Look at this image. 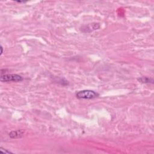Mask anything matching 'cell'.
Segmentation results:
<instances>
[{
    "mask_svg": "<svg viewBox=\"0 0 154 154\" xmlns=\"http://www.w3.org/2000/svg\"><path fill=\"white\" fill-rule=\"evenodd\" d=\"M77 98L81 100H93L99 96V94L96 92L91 90H84L79 91L76 93Z\"/></svg>",
    "mask_w": 154,
    "mask_h": 154,
    "instance_id": "1",
    "label": "cell"
},
{
    "mask_svg": "<svg viewBox=\"0 0 154 154\" xmlns=\"http://www.w3.org/2000/svg\"><path fill=\"white\" fill-rule=\"evenodd\" d=\"M24 80L22 76L17 74H1L0 80L3 82H20Z\"/></svg>",
    "mask_w": 154,
    "mask_h": 154,
    "instance_id": "2",
    "label": "cell"
},
{
    "mask_svg": "<svg viewBox=\"0 0 154 154\" xmlns=\"http://www.w3.org/2000/svg\"><path fill=\"white\" fill-rule=\"evenodd\" d=\"M25 131L23 129H18L13 131L10 133L9 136L12 139H19L23 136Z\"/></svg>",
    "mask_w": 154,
    "mask_h": 154,
    "instance_id": "3",
    "label": "cell"
},
{
    "mask_svg": "<svg viewBox=\"0 0 154 154\" xmlns=\"http://www.w3.org/2000/svg\"><path fill=\"white\" fill-rule=\"evenodd\" d=\"M100 28V25L98 23H93V24H90L86 26V29H84V30H86L84 32L89 33V32L93 31V30H98Z\"/></svg>",
    "mask_w": 154,
    "mask_h": 154,
    "instance_id": "4",
    "label": "cell"
},
{
    "mask_svg": "<svg viewBox=\"0 0 154 154\" xmlns=\"http://www.w3.org/2000/svg\"><path fill=\"white\" fill-rule=\"evenodd\" d=\"M138 80L140 82H143V83H147V84L151 83V84H152L153 82V80L152 78H149V77H146V76L140 77V78H139L138 79Z\"/></svg>",
    "mask_w": 154,
    "mask_h": 154,
    "instance_id": "5",
    "label": "cell"
},
{
    "mask_svg": "<svg viewBox=\"0 0 154 154\" xmlns=\"http://www.w3.org/2000/svg\"><path fill=\"white\" fill-rule=\"evenodd\" d=\"M0 152H1V153H12V152H10L9 151H7V149H3V147H1V149H0Z\"/></svg>",
    "mask_w": 154,
    "mask_h": 154,
    "instance_id": "6",
    "label": "cell"
},
{
    "mask_svg": "<svg viewBox=\"0 0 154 154\" xmlns=\"http://www.w3.org/2000/svg\"><path fill=\"white\" fill-rule=\"evenodd\" d=\"M1 55H2L3 53V48L2 46H1Z\"/></svg>",
    "mask_w": 154,
    "mask_h": 154,
    "instance_id": "7",
    "label": "cell"
}]
</instances>
